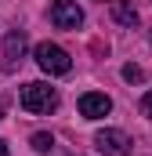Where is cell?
I'll list each match as a JSON object with an SVG mask.
<instances>
[{
	"mask_svg": "<svg viewBox=\"0 0 152 156\" xmlns=\"http://www.w3.org/2000/svg\"><path fill=\"white\" fill-rule=\"evenodd\" d=\"M18 102H22V109L26 113H54L58 109V91L51 87V83H26L22 87V94H18Z\"/></svg>",
	"mask_w": 152,
	"mask_h": 156,
	"instance_id": "cell-1",
	"label": "cell"
},
{
	"mask_svg": "<svg viewBox=\"0 0 152 156\" xmlns=\"http://www.w3.org/2000/svg\"><path fill=\"white\" fill-rule=\"evenodd\" d=\"M33 58H36V66L47 73V76H65L69 69H73V58H69V51L65 47H58V44H36V51H33Z\"/></svg>",
	"mask_w": 152,
	"mask_h": 156,
	"instance_id": "cell-2",
	"label": "cell"
},
{
	"mask_svg": "<svg viewBox=\"0 0 152 156\" xmlns=\"http://www.w3.org/2000/svg\"><path fill=\"white\" fill-rule=\"evenodd\" d=\"M94 145H98L102 156H130V138H127L123 131H116V127L98 131V134H94Z\"/></svg>",
	"mask_w": 152,
	"mask_h": 156,
	"instance_id": "cell-3",
	"label": "cell"
},
{
	"mask_svg": "<svg viewBox=\"0 0 152 156\" xmlns=\"http://www.w3.org/2000/svg\"><path fill=\"white\" fill-rule=\"evenodd\" d=\"M51 22H54V29H80L83 11H80L76 0H54L51 4Z\"/></svg>",
	"mask_w": 152,
	"mask_h": 156,
	"instance_id": "cell-4",
	"label": "cell"
},
{
	"mask_svg": "<svg viewBox=\"0 0 152 156\" xmlns=\"http://www.w3.org/2000/svg\"><path fill=\"white\" fill-rule=\"evenodd\" d=\"M112 113V98L109 94H102V91H87V94H80V116L83 120H102Z\"/></svg>",
	"mask_w": 152,
	"mask_h": 156,
	"instance_id": "cell-5",
	"label": "cell"
},
{
	"mask_svg": "<svg viewBox=\"0 0 152 156\" xmlns=\"http://www.w3.org/2000/svg\"><path fill=\"white\" fill-rule=\"evenodd\" d=\"M22 51H26V33H7L4 51H0V69H4V73H11V69L22 62Z\"/></svg>",
	"mask_w": 152,
	"mask_h": 156,
	"instance_id": "cell-6",
	"label": "cell"
},
{
	"mask_svg": "<svg viewBox=\"0 0 152 156\" xmlns=\"http://www.w3.org/2000/svg\"><path fill=\"white\" fill-rule=\"evenodd\" d=\"M112 18L119 22V26L134 29V26H138V7H134L130 0H116V4H112Z\"/></svg>",
	"mask_w": 152,
	"mask_h": 156,
	"instance_id": "cell-7",
	"label": "cell"
},
{
	"mask_svg": "<svg viewBox=\"0 0 152 156\" xmlns=\"http://www.w3.org/2000/svg\"><path fill=\"white\" fill-rule=\"evenodd\" d=\"M33 149H36V153H51V149H54V138L40 131V134H33Z\"/></svg>",
	"mask_w": 152,
	"mask_h": 156,
	"instance_id": "cell-8",
	"label": "cell"
},
{
	"mask_svg": "<svg viewBox=\"0 0 152 156\" xmlns=\"http://www.w3.org/2000/svg\"><path fill=\"white\" fill-rule=\"evenodd\" d=\"M141 113H145V116H152V87L145 91V98H141Z\"/></svg>",
	"mask_w": 152,
	"mask_h": 156,
	"instance_id": "cell-9",
	"label": "cell"
},
{
	"mask_svg": "<svg viewBox=\"0 0 152 156\" xmlns=\"http://www.w3.org/2000/svg\"><path fill=\"white\" fill-rule=\"evenodd\" d=\"M123 76L134 83V80H141V69H138V66H127V69H123Z\"/></svg>",
	"mask_w": 152,
	"mask_h": 156,
	"instance_id": "cell-10",
	"label": "cell"
},
{
	"mask_svg": "<svg viewBox=\"0 0 152 156\" xmlns=\"http://www.w3.org/2000/svg\"><path fill=\"white\" fill-rule=\"evenodd\" d=\"M0 156H11V153H7V142H0Z\"/></svg>",
	"mask_w": 152,
	"mask_h": 156,
	"instance_id": "cell-11",
	"label": "cell"
},
{
	"mask_svg": "<svg viewBox=\"0 0 152 156\" xmlns=\"http://www.w3.org/2000/svg\"><path fill=\"white\" fill-rule=\"evenodd\" d=\"M0 120H4V105H0Z\"/></svg>",
	"mask_w": 152,
	"mask_h": 156,
	"instance_id": "cell-12",
	"label": "cell"
}]
</instances>
